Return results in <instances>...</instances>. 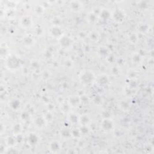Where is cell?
Wrapping results in <instances>:
<instances>
[{
    "instance_id": "7a4b0ae2",
    "label": "cell",
    "mask_w": 154,
    "mask_h": 154,
    "mask_svg": "<svg viewBox=\"0 0 154 154\" xmlns=\"http://www.w3.org/2000/svg\"><path fill=\"white\" fill-rule=\"evenodd\" d=\"M7 67L11 70H16L20 66V60L15 55H11L7 59Z\"/></svg>"
},
{
    "instance_id": "30bf717a",
    "label": "cell",
    "mask_w": 154,
    "mask_h": 154,
    "mask_svg": "<svg viewBox=\"0 0 154 154\" xmlns=\"http://www.w3.org/2000/svg\"><path fill=\"white\" fill-rule=\"evenodd\" d=\"M59 42L62 47L67 48L72 44V40L69 37L63 36L59 39Z\"/></svg>"
},
{
    "instance_id": "5bb4252c",
    "label": "cell",
    "mask_w": 154,
    "mask_h": 154,
    "mask_svg": "<svg viewBox=\"0 0 154 154\" xmlns=\"http://www.w3.org/2000/svg\"><path fill=\"white\" fill-rule=\"evenodd\" d=\"M79 122L82 126H87L90 123V119L87 115H81L79 117Z\"/></svg>"
},
{
    "instance_id": "9c48e42d",
    "label": "cell",
    "mask_w": 154,
    "mask_h": 154,
    "mask_svg": "<svg viewBox=\"0 0 154 154\" xmlns=\"http://www.w3.org/2000/svg\"><path fill=\"white\" fill-rule=\"evenodd\" d=\"M46 121L45 119V117L44 116H38L34 119V124L36 127L39 128H44L45 124H46Z\"/></svg>"
},
{
    "instance_id": "6da1fadb",
    "label": "cell",
    "mask_w": 154,
    "mask_h": 154,
    "mask_svg": "<svg viewBox=\"0 0 154 154\" xmlns=\"http://www.w3.org/2000/svg\"><path fill=\"white\" fill-rule=\"evenodd\" d=\"M80 80L82 84H90L95 81V76L92 71L86 70V71L81 72L80 75Z\"/></svg>"
},
{
    "instance_id": "7c38bea8",
    "label": "cell",
    "mask_w": 154,
    "mask_h": 154,
    "mask_svg": "<svg viewBox=\"0 0 154 154\" xmlns=\"http://www.w3.org/2000/svg\"><path fill=\"white\" fill-rule=\"evenodd\" d=\"M99 78H97V83L99 84V86H104L107 84V83L109 82V79L108 78V76L106 75H101L99 76H98Z\"/></svg>"
},
{
    "instance_id": "52a82bcc",
    "label": "cell",
    "mask_w": 154,
    "mask_h": 154,
    "mask_svg": "<svg viewBox=\"0 0 154 154\" xmlns=\"http://www.w3.org/2000/svg\"><path fill=\"white\" fill-rule=\"evenodd\" d=\"M20 25L24 28H29L32 25V19L29 16H23L20 20Z\"/></svg>"
},
{
    "instance_id": "8992f818",
    "label": "cell",
    "mask_w": 154,
    "mask_h": 154,
    "mask_svg": "<svg viewBox=\"0 0 154 154\" xmlns=\"http://www.w3.org/2000/svg\"><path fill=\"white\" fill-rule=\"evenodd\" d=\"M69 6L72 11L78 12L82 9V3L79 1H72L70 2Z\"/></svg>"
},
{
    "instance_id": "4fadbf2b",
    "label": "cell",
    "mask_w": 154,
    "mask_h": 154,
    "mask_svg": "<svg viewBox=\"0 0 154 154\" xmlns=\"http://www.w3.org/2000/svg\"><path fill=\"white\" fill-rule=\"evenodd\" d=\"M9 106L14 110H18L20 107V101L16 99H13L11 100L10 102L9 103Z\"/></svg>"
},
{
    "instance_id": "2e32d148",
    "label": "cell",
    "mask_w": 154,
    "mask_h": 154,
    "mask_svg": "<svg viewBox=\"0 0 154 154\" xmlns=\"http://www.w3.org/2000/svg\"><path fill=\"white\" fill-rule=\"evenodd\" d=\"M111 14L110 13V12L107 9H103L100 13V16L104 20H106L108 19L111 17Z\"/></svg>"
},
{
    "instance_id": "9a60e30c",
    "label": "cell",
    "mask_w": 154,
    "mask_h": 154,
    "mask_svg": "<svg viewBox=\"0 0 154 154\" xmlns=\"http://www.w3.org/2000/svg\"><path fill=\"white\" fill-rule=\"evenodd\" d=\"M69 116V121L71 123L75 124L79 122V117L75 113H71Z\"/></svg>"
},
{
    "instance_id": "ffe728a7",
    "label": "cell",
    "mask_w": 154,
    "mask_h": 154,
    "mask_svg": "<svg viewBox=\"0 0 154 154\" xmlns=\"http://www.w3.org/2000/svg\"><path fill=\"white\" fill-rule=\"evenodd\" d=\"M129 40L132 44H136V43L137 42V41H138V37H137L136 34H131V36H129Z\"/></svg>"
},
{
    "instance_id": "44dd1931",
    "label": "cell",
    "mask_w": 154,
    "mask_h": 154,
    "mask_svg": "<svg viewBox=\"0 0 154 154\" xmlns=\"http://www.w3.org/2000/svg\"><path fill=\"white\" fill-rule=\"evenodd\" d=\"M149 29V27L146 24L144 23H143V24H140L139 25V27H138V30L140 31H141V32H146V31H148Z\"/></svg>"
},
{
    "instance_id": "e0dca14e",
    "label": "cell",
    "mask_w": 154,
    "mask_h": 154,
    "mask_svg": "<svg viewBox=\"0 0 154 154\" xmlns=\"http://www.w3.org/2000/svg\"><path fill=\"white\" fill-rule=\"evenodd\" d=\"M88 20L90 22H95L97 20V16L93 12H90L88 15Z\"/></svg>"
},
{
    "instance_id": "ac0fdd59",
    "label": "cell",
    "mask_w": 154,
    "mask_h": 154,
    "mask_svg": "<svg viewBox=\"0 0 154 154\" xmlns=\"http://www.w3.org/2000/svg\"><path fill=\"white\" fill-rule=\"evenodd\" d=\"M13 134H16V136L19 135L20 132L21 131V125H20V123H17L14 126V128L13 129Z\"/></svg>"
},
{
    "instance_id": "5b68a950",
    "label": "cell",
    "mask_w": 154,
    "mask_h": 154,
    "mask_svg": "<svg viewBox=\"0 0 154 154\" xmlns=\"http://www.w3.org/2000/svg\"><path fill=\"white\" fill-rule=\"evenodd\" d=\"M50 34L52 37L58 39H60L63 36V30H61V28L59 26L56 25H54V27H52L51 28L50 30Z\"/></svg>"
},
{
    "instance_id": "277c9868",
    "label": "cell",
    "mask_w": 154,
    "mask_h": 154,
    "mask_svg": "<svg viewBox=\"0 0 154 154\" xmlns=\"http://www.w3.org/2000/svg\"><path fill=\"white\" fill-rule=\"evenodd\" d=\"M101 125L103 130L106 131H110L114 128V124L113 121L108 118L104 119L102 121Z\"/></svg>"
},
{
    "instance_id": "3957f363",
    "label": "cell",
    "mask_w": 154,
    "mask_h": 154,
    "mask_svg": "<svg viewBox=\"0 0 154 154\" xmlns=\"http://www.w3.org/2000/svg\"><path fill=\"white\" fill-rule=\"evenodd\" d=\"M111 16L113 18L115 22H117L118 23H121L125 19V14L122 10L118 9L114 10L113 12V13L111 15Z\"/></svg>"
},
{
    "instance_id": "8fae6325",
    "label": "cell",
    "mask_w": 154,
    "mask_h": 154,
    "mask_svg": "<svg viewBox=\"0 0 154 154\" xmlns=\"http://www.w3.org/2000/svg\"><path fill=\"white\" fill-rule=\"evenodd\" d=\"M50 150L52 151L53 152H57L59 150H60L61 145L59 142L54 140L50 143Z\"/></svg>"
},
{
    "instance_id": "ba28073f",
    "label": "cell",
    "mask_w": 154,
    "mask_h": 154,
    "mask_svg": "<svg viewBox=\"0 0 154 154\" xmlns=\"http://www.w3.org/2000/svg\"><path fill=\"white\" fill-rule=\"evenodd\" d=\"M68 103L69 104L70 106H71V107H78V106L81 103V99L78 96L74 95L69 97Z\"/></svg>"
},
{
    "instance_id": "d6986e66",
    "label": "cell",
    "mask_w": 154,
    "mask_h": 154,
    "mask_svg": "<svg viewBox=\"0 0 154 154\" xmlns=\"http://www.w3.org/2000/svg\"><path fill=\"white\" fill-rule=\"evenodd\" d=\"M29 141L33 143V144H35L37 142V140H38V137L36 136V134H34V133H32V134H30L29 137Z\"/></svg>"
},
{
    "instance_id": "7402d4cb",
    "label": "cell",
    "mask_w": 154,
    "mask_h": 154,
    "mask_svg": "<svg viewBox=\"0 0 154 154\" xmlns=\"http://www.w3.org/2000/svg\"><path fill=\"white\" fill-rule=\"evenodd\" d=\"M90 37L91 40H92L93 41H96L97 40H98L99 34H97L96 32H92L90 34Z\"/></svg>"
}]
</instances>
